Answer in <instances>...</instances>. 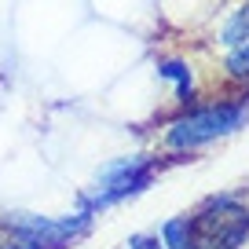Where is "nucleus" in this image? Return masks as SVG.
Listing matches in <instances>:
<instances>
[{"mask_svg": "<svg viewBox=\"0 0 249 249\" xmlns=\"http://www.w3.org/2000/svg\"><path fill=\"white\" fill-rule=\"evenodd\" d=\"M249 121V99H220L209 107H195L187 114L172 117L165 128V147L169 150H198L213 140L238 132Z\"/></svg>", "mask_w": 249, "mask_h": 249, "instance_id": "f257e3e1", "label": "nucleus"}, {"mask_svg": "<svg viewBox=\"0 0 249 249\" xmlns=\"http://www.w3.org/2000/svg\"><path fill=\"white\" fill-rule=\"evenodd\" d=\"M195 249H242L249 238V209L231 195L209 198L191 216Z\"/></svg>", "mask_w": 249, "mask_h": 249, "instance_id": "f03ea898", "label": "nucleus"}, {"mask_svg": "<svg viewBox=\"0 0 249 249\" xmlns=\"http://www.w3.org/2000/svg\"><path fill=\"white\" fill-rule=\"evenodd\" d=\"M158 161L147 154L136 158H117V161L103 165V172L95 176V187L85 195V213L92 209H107V205H117L124 198H136L140 191H147L154 183Z\"/></svg>", "mask_w": 249, "mask_h": 249, "instance_id": "7ed1b4c3", "label": "nucleus"}, {"mask_svg": "<svg viewBox=\"0 0 249 249\" xmlns=\"http://www.w3.org/2000/svg\"><path fill=\"white\" fill-rule=\"evenodd\" d=\"M92 224V213H77V216L66 220H48V216H30V213H15V216L4 220V227L11 231V238H26L37 242L40 249H66L73 238L88 231Z\"/></svg>", "mask_w": 249, "mask_h": 249, "instance_id": "20e7f679", "label": "nucleus"}, {"mask_svg": "<svg viewBox=\"0 0 249 249\" xmlns=\"http://www.w3.org/2000/svg\"><path fill=\"white\" fill-rule=\"evenodd\" d=\"M158 77L161 81H172V88H176V103H191L195 99V73H191V66H187L183 59H161L158 62Z\"/></svg>", "mask_w": 249, "mask_h": 249, "instance_id": "39448f33", "label": "nucleus"}, {"mask_svg": "<svg viewBox=\"0 0 249 249\" xmlns=\"http://www.w3.org/2000/svg\"><path fill=\"white\" fill-rule=\"evenodd\" d=\"M249 40V4L238 11H231V18L224 22V30H220V44L224 48H238Z\"/></svg>", "mask_w": 249, "mask_h": 249, "instance_id": "423d86ee", "label": "nucleus"}, {"mask_svg": "<svg viewBox=\"0 0 249 249\" xmlns=\"http://www.w3.org/2000/svg\"><path fill=\"white\" fill-rule=\"evenodd\" d=\"M161 246L165 249H195V238H191V220L176 216L161 227Z\"/></svg>", "mask_w": 249, "mask_h": 249, "instance_id": "0eeeda50", "label": "nucleus"}, {"mask_svg": "<svg viewBox=\"0 0 249 249\" xmlns=\"http://www.w3.org/2000/svg\"><path fill=\"white\" fill-rule=\"evenodd\" d=\"M224 70H227V77H231V81H242V85H249V40L227 52Z\"/></svg>", "mask_w": 249, "mask_h": 249, "instance_id": "6e6552de", "label": "nucleus"}, {"mask_svg": "<svg viewBox=\"0 0 249 249\" xmlns=\"http://www.w3.org/2000/svg\"><path fill=\"white\" fill-rule=\"evenodd\" d=\"M128 249H165V246L154 234H132V238H128Z\"/></svg>", "mask_w": 249, "mask_h": 249, "instance_id": "1a4fd4ad", "label": "nucleus"}]
</instances>
